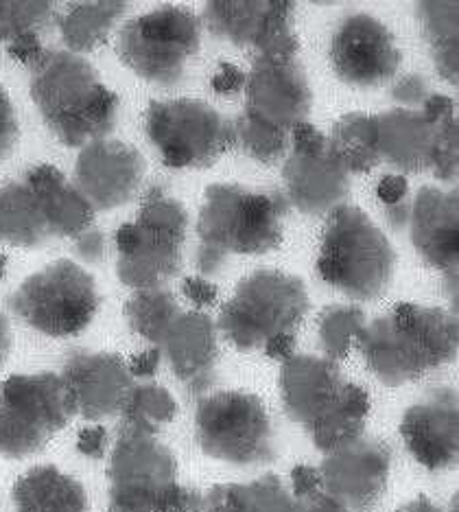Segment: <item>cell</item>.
Listing matches in <instances>:
<instances>
[{
    "label": "cell",
    "mask_w": 459,
    "mask_h": 512,
    "mask_svg": "<svg viewBox=\"0 0 459 512\" xmlns=\"http://www.w3.org/2000/svg\"><path fill=\"white\" fill-rule=\"evenodd\" d=\"M77 451L90 460H101L108 451V429L103 425H88L77 436Z\"/></svg>",
    "instance_id": "41"
},
{
    "label": "cell",
    "mask_w": 459,
    "mask_h": 512,
    "mask_svg": "<svg viewBox=\"0 0 459 512\" xmlns=\"http://www.w3.org/2000/svg\"><path fill=\"white\" fill-rule=\"evenodd\" d=\"M392 451L385 442L359 436L326 453L317 469L322 488L350 512H370L390 482Z\"/></svg>",
    "instance_id": "18"
},
{
    "label": "cell",
    "mask_w": 459,
    "mask_h": 512,
    "mask_svg": "<svg viewBox=\"0 0 459 512\" xmlns=\"http://www.w3.org/2000/svg\"><path fill=\"white\" fill-rule=\"evenodd\" d=\"M459 197L455 191L422 186L409 211L411 243L433 270L457 276L459 254Z\"/></svg>",
    "instance_id": "23"
},
{
    "label": "cell",
    "mask_w": 459,
    "mask_h": 512,
    "mask_svg": "<svg viewBox=\"0 0 459 512\" xmlns=\"http://www.w3.org/2000/svg\"><path fill=\"white\" fill-rule=\"evenodd\" d=\"M322 488V477L320 471L309 464H298L296 469L291 471V495L296 499H302Z\"/></svg>",
    "instance_id": "45"
},
{
    "label": "cell",
    "mask_w": 459,
    "mask_h": 512,
    "mask_svg": "<svg viewBox=\"0 0 459 512\" xmlns=\"http://www.w3.org/2000/svg\"><path fill=\"white\" fill-rule=\"evenodd\" d=\"M195 436L206 456L254 467L276 458V436L265 403L252 392L221 390L199 401Z\"/></svg>",
    "instance_id": "12"
},
{
    "label": "cell",
    "mask_w": 459,
    "mask_h": 512,
    "mask_svg": "<svg viewBox=\"0 0 459 512\" xmlns=\"http://www.w3.org/2000/svg\"><path fill=\"white\" fill-rule=\"evenodd\" d=\"M31 99L51 134L66 147L101 141L119 119V97L86 57L70 51H46L31 68Z\"/></svg>",
    "instance_id": "2"
},
{
    "label": "cell",
    "mask_w": 459,
    "mask_h": 512,
    "mask_svg": "<svg viewBox=\"0 0 459 512\" xmlns=\"http://www.w3.org/2000/svg\"><path fill=\"white\" fill-rule=\"evenodd\" d=\"M55 18L53 3H0V42L40 33Z\"/></svg>",
    "instance_id": "36"
},
{
    "label": "cell",
    "mask_w": 459,
    "mask_h": 512,
    "mask_svg": "<svg viewBox=\"0 0 459 512\" xmlns=\"http://www.w3.org/2000/svg\"><path fill=\"white\" fill-rule=\"evenodd\" d=\"M398 512H444L438 506H433L425 495H418L416 499H411L409 504H405Z\"/></svg>",
    "instance_id": "50"
},
{
    "label": "cell",
    "mask_w": 459,
    "mask_h": 512,
    "mask_svg": "<svg viewBox=\"0 0 459 512\" xmlns=\"http://www.w3.org/2000/svg\"><path fill=\"white\" fill-rule=\"evenodd\" d=\"M25 180L38 193L40 206L49 224L51 237H79L92 228L94 208L53 165H38L27 171Z\"/></svg>",
    "instance_id": "25"
},
{
    "label": "cell",
    "mask_w": 459,
    "mask_h": 512,
    "mask_svg": "<svg viewBox=\"0 0 459 512\" xmlns=\"http://www.w3.org/2000/svg\"><path fill=\"white\" fill-rule=\"evenodd\" d=\"M5 272H7V256L0 252V276H5Z\"/></svg>",
    "instance_id": "51"
},
{
    "label": "cell",
    "mask_w": 459,
    "mask_h": 512,
    "mask_svg": "<svg viewBox=\"0 0 459 512\" xmlns=\"http://www.w3.org/2000/svg\"><path fill=\"white\" fill-rule=\"evenodd\" d=\"M363 327H366V316H363L359 307H326L320 316V327H317V335H320V344L326 359H331L335 364L346 359L352 346L357 344Z\"/></svg>",
    "instance_id": "35"
},
{
    "label": "cell",
    "mask_w": 459,
    "mask_h": 512,
    "mask_svg": "<svg viewBox=\"0 0 459 512\" xmlns=\"http://www.w3.org/2000/svg\"><path fill=\"white\" fill-rule=\"evenodd\" d=\"M245 73L241 71V68H237L234 64H228V62H221L217 73L213 77V90L217 92V95H237V92H241L245 88Z\"/></svg>",
    "instance_id": "44"
},
{
    "label": "cell",
    "mask_w": 459,
    "mask_h": 512,
    "mask_svg": "<svg viewBox=\"0 0 459 512\" xmlns=\"http://www.w3.org/2000/svg\"><path fill=\"white\" fill-rule=\"evenodd\" d=\"M296 502H298V512H350L344 504H339L335 497L328 495L324 488L302 499H296Z\"/></svg>",
    "instance_id": "46"
},
{
    "label": "cell",
    "mask_w": 459,
    "mask_h": 512,
    "mask_svg": "<svg viewBox=\"0 0 459 512\" xmlns=\"http://www.w3.org/2000/svg\"><path fill=\"white\" fill-rule=\"evenodd\" d=\"M376 119L379 158L403 173L431 169L442 182L457 180L459 132L451 97L431 95L420 110L394 108Z\"/></svg>",
    "instance_id": "7"
},
{
    "label": "cell",
    "mask_w": 459,
    "mask_h": 512,
    "mask_svg": "<svg viewBox=\"0 0 459 512\" xmlns=\"http://www.w3.org/2000/svg\"><path fill=\"white\" fill-rule=\"evenodd\" d=\"M75 254L88 265L101 263L105 256L103 232L97 228H88L86 232H81V235L75 239Z\"/></svg>",
    "instance_id": "42"
},
{
    "label": "cell",
    "mask_w": 459,
    "mask_h": 512,
    "mask_svg": "<svg viewBox=\"0 0 459 512\" xmlns=\"http://www.w3.org/2000/svg\"><path fill=\"white\" fill-rule=\"evenodd\" d=\"M60 377L75 414L92 423L119 414L129 390L134 388V377L129 375L123 357L84 348L66 357Z\"/></svg>",
    "instance_id": "21"
},
{
    "label": "cell",
    "mask_w": 459,
    "mask_h": 512,
    "mask_svg": "<svg viewBox=\"0 0 459 512\" xmlns=\"http://www.w3.org/2000/svg\"><path fill=\"white\" fill-rule=\"evenodd\" d=\"M287 200L311 217L331 215L350 195V171L315 125L302 123L293 130L291 154L282 169Z\"/></svg>",
    "instance_id": "15"
},
{
    "label": "cell",
    "mask_w": 459,
    "mask_h": 512,
    "mask_svg": "<svg viewBox=\"0 0 459 512\" xmlns=\"http://www.w3.org/2000/svg\"><path fill=\"white\" fill-rule=\"evenodd\" d=\"M309 313L302 278L280 270H256L234 289L219 313V331L239 351H263L280 335H296Z\"/></svg>",
    "instance_id": "8"
},
{
    "label": "cell",
    "mask_w": 459,
    "mask_h": 512,
    "mask_svg": "<svg viewBox=\"0 0 459 512\" xmlns=\"http://www.w3.org/2000/svg\"><path fill=\"white\" fill-rule=\"evenodd\" d=\"M7 53L22 66L33 68L42 60L46 51L40 42V33H25V36H20L7 44Z\"/></svg>",
    "instance_id": "40"
},
{
    "label": "cell",
    "mask_w": 459,
    "mask_h": 512,
    "mask_svg": "<svg viewBox=\"0 0 459 512\" xmlns=\"http://www.w3.org/2000/svg\"><path fill=\"white\" fill-rule=\"evenodd\" d=\"M232 132L234 145H239L243 154L256 162H263V165H272V162L280 160L289 147V132L247 110L237 121H232Z\"/></svg>",
    "instance_id": "34"
},
{
    "label": "cell",
    "mask_w": 459,
    "mask_h": 512,
    "mask_svg": "<svg viewBox=\"0 0 459 512\" xmlns=\"http://www.w3.org/2000/svg\"><path fill=\"white\" fill-rule=\"evenodd\" d=\"M145 169V158L136 147L101 138L81 149L75 186L94 211H112L138 193Z\"/></svg>",
    "instance_id": "20"
},
{
    "label": "cell",
    "mask_w": 459,
    "mask_h": 512,
    "mask_svg": "<svg viewBox=\"0 0 459 512\" xmlns=\"http://www.w3.org/2000/svg\"><path fill=\"white\" fill-rule=\"evenodd\" d=\"M160 359H162L160 348H149V351L136 353L127 364L129 375L138 377V379H151L153 375H156V370L160 366Z\"/></svg>",
    "instance_id": "47"
},
{
    "label": "cell",
    "mask_w": 459,
    "mask_h": 512,
    "mask_svg": "<svg viewBox=\"0 0 459 512\" xmlns=\"http://www.w3.org/2000/svg\"><path fill=\"white\" fill-rule=\"evenodd\" d=\"M431 95V90H429V84H427V79L422 77V75H407V77H403L398 81V84L394 86V90H392V97L398 101V103H403V106L409 110V108H422V103L427 101V97Z\"/></svg>",
    "instance_id": "38"
},
{
    "label": "cell",
    "mask_w": 459,
    "mask_h": 512,
    "mask_svg": "<svg viewBox=\"0 0 459 512\" xmlns=\"http://www.w3.org/2000/svg\"><path fill=\"white\" fill-rule=\"evenodd\" d=\"M280 399L287 416L328 453L363 436L370 416V394L346 381L326 357L293 355L282 362Z\"/></svg>",
    "instance_id": "3"
},
{
    "label": "cell",
    "mask_w": 459,
    "mask_h": 512,
    "mask_svg": "<svg viewBox=\"0 0 459 512\" xmlns=\"http://www.w3.org/2000/svg\"><path fill=\"white\" fill-rule=\"evenodd\" d=\"M121 414L123 432L156 436L178 416V401L167 388L156 383H140L129 390Z\"/></svg>",
    "instance_id": "32"
},
{
    "label": "cell",
    "mask_w": 459,
    "mask_h": 512,
    "mask_svg": "<svg viewBox=\"0 0 459 512\" xmlns=\"http://www.w3.org/2000/svg\"><path fill=\"white\" fill-rule=\"evenodd\" d=\"M357 346L372 375L383 386L398 388L453 362L457 318L440 307L400 302L363 327Z\"/></svg>",
    "instance_id": "1"
},
{
    "label": "cell",
    "mask_w": 459,
    "mask_h": 512,
    "mask_svg": "<svg viewBox=\"0 0 459 512\" xmlns=\"http://www.w3.org/2000/svg\"><path fill=\"white\" fill-rule=\"evenodd\" d=\"M411 456L429 471L449 469L459 456V407L453 388H435L400 421Z\"/></svg>",
    "instance_id": "22"
},
{
    "label": "cell",
    "mask_w": 459,
    "mask_h": 512,
    "mask_svg": "<svg viewBox=\"0 0 459 512\" xmlns=\"http://www.w3.org/2000/svg\"><path fill=\"white\" fill-rule=\"evenodd\" d=\"M247 112L263 121L293 132L306 123L313 106L311 88L298 55L256 57L245 77Z\"/></svg>",
    "instance_id": "19"
},
{
    "label": "cell",
    "mask_w": 459,
    "mask_h": 512,
    "mask_svg": "<svg viewBox=\"0 0 459 512\" xmlns=\"http://www.w3.org/2000/svg\"><path fill=\"white\" fill-rule=\"evenodd\" d=\"M129 9V3H75L60 18V31L70 53H88L105 44Z\"/></svg>",
    "instance_id": "29"
},
{
    "label": "cell",
    "mask_w": 459,
    "mask_h": 512,
    "mask_svg": "<svg viewBox=\"0 0 459 512\" xmlns=\"http://www.w3.org/2000/svg\"><path fill=\"white\" fill-rule=\"evenodd\" d=\"M145 130L171 169L213 167L234 145L232 121L199 99L153 101L145 114Z\"/></svg>",
    "instance_id": "14"
},
{
    "label": "cell",
    "mask_w": 459,
    "mask_h": 512,
    "mask_svg": "<svg viewBox=\"0 0 459 512\" xmlns=\"http://www.w3.org/2000/svg\"><path fill=\"white\" fill-rule=\"evenodd\" d=\"M202 25L191 9L167 5L123 25L119 33L121 62L151 84L178 86L186 66L199 53Z\"/></svg>",
    "instance_id": "13"
},
{
    "label": "cell",
    "mask_w": 459,
    "mask_h": 512,
    "mask_svg": "<svg viewBox=\"0 0 459 512\" xmlns=\"http://www.w3.org/2000/svg\"><path fill=\"white\" fill-rule=\"evenodd\" d=\"M110 512H199L202 493L180 482L178 460L156 436L121 432L108 464Z\"/></svg>",
    "instance_id": "5"
},
{
    "label": "cell",
    "mask_w": 459,
    "mask_h": 512,
    "mask_svg": "<svg viewBox=\"0 0 459 512\" xmlns=\"http://www.w3.org/2000/svg\"><path fill=\"white\" fill-rule=\"evenodd\" d=\"M11 499L16 512H90L84 484L53 464L20 475Z\"/></svg>",
    "instance_id": "26"
},
{
    "label": "cell",
    "mask_w": 459,
    "mask_h": 512,
    "mask_svg": "<svg viewBox=\"0 0 459 512\" xmlns=\"http://www.w3.org/2000/svg\"><path fill=\"white\" fill-rule=\"evenodd\" d=\"M263 353L269 359H278V362H287L289 357L296 355V335H280L276 340L269 342Z\"/></svg>",
    "instance_id": "48"
},
{
    "label": "cell",
    "mask_w": 459,
    "mask_h": 512,
    "mask_svg": "<svg viewBox=\"0 0 459 512\" xmlns=\"http://www.w3.org/2000/svg\"><path fill=\"white\" fill-rule=\"evenodd\" d=\"M18 136H20V130H18L14 103H11L7 90L0 86V160H5L14 154Z\"/></svg>",
    "instance_id": "37"
},
{
    "label": "cell",
    "mask_w": 459,
    "mask_h": 512,
    "mask_svg": "<svg viewBox=\"0 0 459 512\" xmlns=\"http://www.w3.org/2000/svg\"><path fill=\"white\" fill-rule=\"evenodd\" d=\"M204 20L215 38L254 49L256 57L300 53L296 7L289 0H213Z\"/></svg>",
    "instance_id": "16"
},
{
    "label": "cell",
    "mask_w": 459,
    "mask_h": 512,
    "mask_svg": "<svg viewBox=\"0 0 459 512\" xmlns=\"http://www.w3.org/2000/svg\"><path fill=\"white\" fill-rule=\"evenodd\" d=\"M199 512H298L296 497L278 475H263L247 484H217L202 495Z\"/></svg>",
    "instance_id": "27"
},
{
    "label": "cell",
    "mask_w": 459,
    "mask_h": 512,
    "mask_svg": "<svg viewBox=\"0 0 459 512\" xmlns=\"http://www.w3.org/2000/svg\"><path fill=\"white\" fill-rule=\"evenodd\" d=\"M396 252L385 232L357 206L341 204L324 228L317 272L352 300L381 298L392 283Z\"/></svg>",
    "instance_id": "6"
},
{
    "label": "cell",
    "mask_w": 459,
    "mask_h": 512,
    "mask_svg": "<svg viewBox=\"0 0 459 512\" xmlns=\"http://www.w3.org/2000/svg\"><path fill=\"white\" fill-rule=\"evenodd\" d=\"M158 348L188 394L199 397L215 388L219 377L217 327L206 313L182 311V316L171 324Z\"/></svg>",
    "instance_id": "24"
},
{
    "label": "cell",
    "mask_w": 459,
    "mask_h": 512,
    "mask_svg": "<svg viewBox=\"0 0 459 512\" xmlns=\"http://www.w3.org/2000/svg\"><path fill=\"white\" fill-rule=\"evenodd\" d=\"M9 307L31 329L64 340L90 327L99 311V292L88 270L60 259L25 278Z\"/></svg>",
    "instance_id": "10"
},
{
    "label": "cell",
    "mask_w": 459,
    "mask_h": 512,
    "mask_svg": "<svg viewBox=\"0 0 459 512\" xmlns=\"http://www.w3.org/2000/svg\"><path fill=\"white\" fill-rule=\"evenodd\" d=\"M11 351V329H9V320L0 313V364H5V359L9 357Z\"/></svg>",
    "instance_id": "49"
},
{
    "label": "cell",
    "mask_w": 459,
    "mask_h": 512,
    "mask_svg": "<svg viewBox=\"0 0 459 512\" xmlns=\"http://www.w3.org/2000/svg\"><path fill=\"white\" fill-rule=\"evenodd\" d=\"M328 141H331L337 158L350 171V176L352 173H368L381 165L374 114L350 112L341 116Z\"/></svg>",
    "instance_id": "30"
},
{
    "label": "cell",
    "mask_w": 459,
    "mask_h": 512,
    "mask_svg": "<svg viewBox=\"0 0 459 512\" xmlns=\"http://www.w3.org/2000/svg\"><path fill=\"white\" fill-rule=\"evenodd\" d=\"M182 292L184 296L193 302L197 309H204V307H213L217 298H219V289L215 283L206 281L202 276H191L186 278L184 285H182Z\"/></svg>",
    "instance_id": "43"
},
{
    "label": "cell",
    "mask_w": 459,
    "mask_h": 512,
    "mask_svg": "<svg viewBox=\"0 0 459 512\" xmlns=\"http://www.w3.org/2000/svg\"><path fill=\"white\" fill-rule=\"evenodd\" d=\"M287 197L252 191L239 184H213L197 219L199 246L195 265L202 276H215L234 254L276 250L285 235Z\"/></svg>",
    "instance_id": "4"
},
{
    "label": "cell",
    "mask_w": 459,
    "mask_h": 512,
    "mask_svg": "<svg viewBox=\"0 0 459 512\" xmlns=\"http://www.w3.org/2000/svg\"><path fill=\"white\" fill-rule=\"evenodd\" d=\"M73 416V403L60 375H11L0 383V456L11 460L33 456Z\"/></svg>",
    "instance_id": "11"
},
{
    "label": "cell",
    "mask_w": 459,
    "mask_h": 512,
    "mask_svg": "<svg viewBox=\"0 0 459 512\" xmlns=\"http://www.w3.org/2000/svg\"><path fill=\"white\" fill-rule=\"evenodd\" d=\"M331 66L335 75L350 86L374 88L394 79L400 55L392 31L370 14H350L333 31Z\"/></svg>",
    "instance_id": "17"
},
{
    "label": "cell",
    "mask_w": 459,
    "mask_h": 512,
    "mask_svg": "<svg viewBox=\"0 0 459 512\" xmlns=\"http://www.w3.org/2000/svg\"><path fill=\"white\" fill-rule=\"evenodd\" d=\"M188 215L180 200L153 189L136 221L123 224L116 232V274L121 283L138 289H158L182 270V248Z\"/></svg>",
    "instance_id": "9"
},
{
    "label": "cell",
    "mask_w": 459,
    "mask_h": 512,
    "mask_svg": "<svg viewBox=\"0 0 459 512\" xmlns=\"http://www.w3.org/2000/svg\"><path fill=\"white\" fill-rule=\"evenodd\" d=\"M51 239L49 224L33 186L22 178L0 191V241L16 248H38Z\"/></svg>",
    "instance_id": "28"
},
{
    "label": "cell",
    "mask_w": 459,
    "mask_h": 512,
    "mask_svg": "<svg viewBox=\"0 0 459 512\" xmlns=\"http://www.w3.org/2000/svg\"><path fill=\"white\" fill-rule=\"evenodd\" d=\"M376 197L383 204L385 211H392V208L409 206V184L403 176H385L376 184Z\"/></svg>",
    "instance_id": "39"
},
{
    "label": "cell",
    "mask_w": 459,
    "mask_h": 512,
    "mask_svg": "<svg viewBox=\"0 0 459 512\" xmlns=\"http://www.w3.org/2000/svg\"><path fill=\"white\" fill-rule=\"evenodd\" d=\"M418 16L440 75L457 84V3H420Z\"/></svg>",
    "instance_id": "31"
},
{
    "label": "cell",
    "mask_w": 459,
    "mask_h": 512,
    "mask_svg": "<svg viewBox=\"0 0 459 512\" xmlns=\"http://www.w3.org/2000/svg\"><path fill=\"white\" fill-rule=\"evenodd\" d=\"M180 316L182 309L178 300L164 287L136 292L125 305V318L129 322V329L143 337V340L156 344V348L162 344L171 324Z\"/></svg>",
    "instance_id": "33"
}]
</instances>
